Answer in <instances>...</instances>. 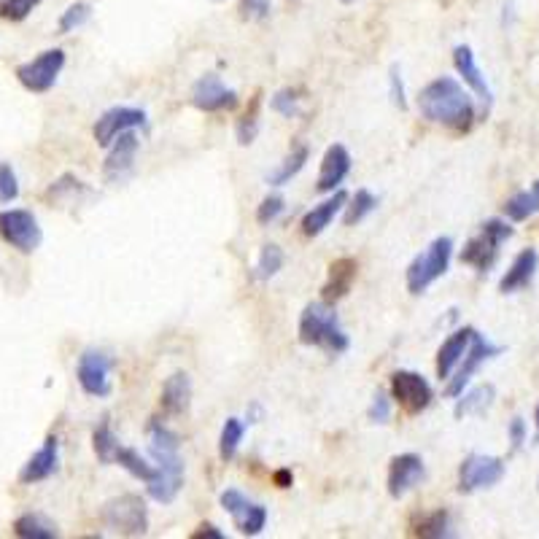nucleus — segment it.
Here are the masks:
<instances>
[{
    "label": "nucleus",
    "mask_w": 539,
    "mask_h": 539,
    "mask_svg": "<svg viewBox=\"0 0 539 539\" xmlns=\"http://www.w3.org/2000/svg\"><path fill=\"white\" fill-rule=\"evenodd\" d=\"M418 111L429 122L442 124L456 133H469L475 124V103L453 76L429 81L418 95Z\"/></svg>",
    "instance_id": "1"
},
{
    "label": "nucleus",
    "mask_w": 539,
    "mask_h": 539,
    "mask_svg": "<svg viewBox=\"0 0 539 539\" xmlns=\"http://www.w3.org/2000/svg\"><path fill=\"white\" fill-rule=\"evenodd\" d=\"M181 440L160 418L149 421V456L157 467V478L146 486V494L160 504L176 502L184 488V459H181Z\"/></svg>",
    "instance_id": "2"
},
{
    "label": "nucleus",
    "mask_w": 539,
    "mask_h": 539,
    "mask_svg": "<svg viewBox=\"0 0 539 539\" xmlns=\"http://www.w3.org/2000/svg\"><path fill=\"white\" fill-rule=\"evenodd\" d=\"M302 345L310 348H324L329 354H345L351 348V340L340 327L335 305L329 302H310L305 305L300 316V329H297Z\"/></svg>",
    "instance_id": "3"
},
{
    "label": "nucleus",
    "mask_w": 539,
    "mask_h": 539,
    "mask_svg": "<svg viewBox=\"0 0 539 539\" xmlns=\"http://www.w3.org/2000/svg\"><path fill=\"white\" fill-rule=\"evenodd\" d=\"M100 521L119 537H143L149 531V507L138 494L114 496L103 504Z\"/></svg>",
    "instance_id": "4"
},
{
    "label": "nucleus",
    "mask_w": 539,
    "mask_h": 539,
    "mask_svg": "<svg viewBox=\"0 0 539 539\" xmlns=\"http://www.w3.org/2000/svg\"><path fill=\"white\" fill-rule=\"evenodd\" d=\"M453 259V240L451 238H434L426 251H421L410 267H407V292L424 294L434 281H440L442 275L448 273Z\"/></svg>",
    "instance_id": "5"
},
{
    "label": "nucleus",
    "mask_w": 539,
    "mask_h": 539,
    "mask_svg": "<svg viewBox=\"0 0 539 539\" xmlns=\"http://www.w3.org/2000/svg\"><path fill=\"white\" fill-rule=\"evenodd\" d=\"M513 238V227L502 219H488L480 224L478 238L467 240V246L461 248V265L475 267L478 273H488L499 259V246Z\"/></svg>",
    "instance_id": "6"
},
{
    "label": "nucleus",
    "mask_w": 539,
    "mask_h": 539,
    "mask_svg": "<svg viewBox=\"0 0 539 539\" xmlns=\"http://www.w3.org/2000/svg\"><path fill=\"white\" fill-rule=\"evenodd\" d=\"M0 238L11 248H17L19 254H33L44 243V230L33 211L9 208V211H0Z\"/></svg>",
    "instance_id": "7"
},
{
    "label": "nucleus",
    "mask_w": 539,
    "mask_h": 539,
    "mask_svg": "<svg viewBox=\"0 0 539 539\" xmlns=\"http://www.w3.org/2000/svg\"><path fill=\"white\" fill-rule=\"evenodd\" d=\"M62 68H65V52L62 49H46L30 62H22L17 68V81L27 92L44 95L57 84Z\"/></svg>",
    "instance_id": "8"
},
{
    "label": "nucleus",
    "mask_w": 539,
    "mask_h": 539,
    "mask_svg": "<svg viewBox=\"0 0 539 539\" xmlns=\"http://www.w3.org/2000/svg\"><path fill=\"white\" fill-rule=\"evenodd\" d=\"M391 399L405 410L407 416H421L426 407L432 405L434 389L421 372L397 370L391 375Z\"/></svg>",
    "instance_id": "9"
},
{
    "label": "nucleus",
    "mask_w": 539,
    "mask_h": 539,
    "mask_svg": "<svg viewBox=\"0 0 539 539\" xmlns=\"http://www.w3.org/2000/svg\"><path fill=\"white\" fill-rule=\"evenodd\" d=\"M111 370H114V359L106 351L87 348L79 356V364H76V378H79L81 391L98 399L111 397V391H114V386H111Z\"/></svg>",
    "instance_id": "10"
},
{
    "label": "nucleus",
    "mask_w": 539,
    "mask_h": 539,
    "mask_svg": "<svg viewBox=\"0 0 539 539\" xmlns=\"http://www.w3.org/2000/svg\"><path fill=\"white\" fill-rule=\"evenodd\" d=\"M499 354H502V348L491 343L488 337H483L478 329H475L467 354L461 356V362L456 364V370H453L451 378H448V389H445V394H448L451 399L464 394V386H467L469 380L475 378V372H478L488 359H494V356H499Z\"/></svg>",
    "instance_id": "11"
},
{
    "label": "nucleus",
    "mask_w": 539,
    "mask_h": 539,
    "mask_svg": "<svg viewBox=\"0 0 539 539\" xmlns=\"http://www.w3.org/2000/svg\"><path fill=\"white\" fill-rule=\"evenodd\" d=\"M504 467L502 459L496 456H483V453H472L461 461L459 467V491L461 494H475L483 488H494L496 483H502Z\"/></svg>",
    "instance_id": "12"
},
{
    "label": "nucleus",
    "mask_w": 539,
    "mask_h": 539,
    "mask_svg": "<svg viewBox=\"0 0 539 539\" xmlns=\"http://www.w3.org/2000/svg\"><path fill=\"white\" fill-rule=\"evenodd\" d=\"M192 106L203 114H221V111H235L240 106V98L235 89H230L216 73H205L192 84Z\"/></svg>",
    "instance_id": "13"
},
{
    "label": "nucleus",
    "mask_w": 539,
    "mask_h": 539,
    "mask_svg": "<svg viewBox=\"0 0 539 539\" xmlns=\"http://www.w3.org/2000/svg\"><path fill=\"white\" fill-rule=\"evenodd\" d=\"M135 127H146V111L141 108H130V106H114L108 108L106 114H100V119L95 122V143L108 149L114 138L124 130H135Z\"/></svg>",
    "instance_id": "14"
},
{
    "label": "nucleus",
    "mask_w": 539,
    "mask_h": 539,
    "mask_svg": "<svg viewBox=\"0 0 539 539\" xmlns=\"http://www.w3.org/2000/svg\"><path fill=\"white\" fill-rule=\"evenodd\" d=\"M141 141L133 130H124L114 138V143L108 146L106 165H103V176L106 181H124L135 168V157H138Z\"/></svg>",
    "instance_id": "15"
},
{
    "label": "nucleus",
    "mask_w": 539,
    "mask_h": 539,
    "mask_svg": "<svg viewBox=\"0 0 539 539\" xmlns=\"http://www.w3.org/2000/svg\"><path fill=\"white\" fill-rule=\"evenodd\" d=\"M426 478L424 459L416 453H399L389 464V496L402 499Z\"/></svg>",
    "instance_id": "16"
},
{
    "label": "nucleus",
    "mask_w": 539,
    "mask_h": 539,
    "mask_svg": "<svg viewBox=\"0 0 539 539\" xmlns=\"http://www.w3.org/2000/svg\"><path fill=\"white\" fill-rule=\"evenodd\" d=\"M57 467H60V440H57L54 434H49L44 445H41V448L27 459L25 467H22L19 483H25V486L44 483V480H49L54 472H57Z\"/></svg>",
    "instance_id": "17"
},
{
    "label": "nucleus",
    "mask_w": 539,
    "mask_h": 539,
    "mask_svg": "<svg viewBox=\"0 0 539 539\" xmlns=\"http://www.w3.org/2000/svg\"><path fill=\"white\" fill-rule=\"evenodd\" d=\"M351 154L345 149L343 143H335V146H329L327 154H324V160H321V170H319V181H316V189H319L321 195H332L335 189H340L348 173H351Z\"/></svg>",
    "instance_id": "18"
},
{
    "label": "nucleus",
    "mask_w": 539,
    "mask_h": 539,
    "mask_svg": "<svg viewBox=\"0 0 539 539\" xmlns=\"http://www.w3.org/2000/svg\"><path fill=\"white\" fill-rule=\"evenodd\" d=\"M453 65H456V71H459V76L464 79V84L478 95L483 108L491 106V103H494V92H491L486 76H483V71L478 68V62H475V52H472L467 44H461L453 49Z\"/></svg>",
    "instance_id": "19"
},
{
    "label": "nucleus",
    "mask_w": 539,
    "mask_h": 539,
    "mask_svg": "<svg viewBox=\"0 0 539 539\" xmlns=\"http://www.w3.org/2000/svg\"><path fill=\"white\" fill-rule=\"evenodd\" d=\"M356 273H359V262L354 257H340L329 265V275L324 289H321V300L335 305L343 297H348V292L354 289Z\"/></svg>",
    "instance_id": "20"
},
{
    "label": "nucleus",
    "mask_w": 539,
    "mask_h": 539,
    "mask_svg": "<svg viewBox=\"0 0 539 539\" xmlns=\"http://www.w3.org/2000/svg\"><path fill=\"white\" fill-rule=\"evenodd\" d=\"M192 405V378L186 372H173L165 383H162L160 407L168 418L186 416V410Z\"/></svg>",
    "instance_id": "21"
},
{
    "label": "nucleus",
    "mask_w": 539,
    "mask_h": 539,
    "mask_svg": "<svg viewBox=\"0 0 539 539\" xmlns=\"http://www.w3.org/2000/svg\"><path fill=\"white\" fill-rule=\"evenodd\" d=\"M345 200H348V195H345L343 189H335L332 197H327L324 203L313 205V208L302 216V235H305V238H319L321 232L327 230L329 224L335 221L337 213L343 211Z\"/></svg>",
    "instance_id": "22"
},
{
    "label": "nucleus",
    "mask_w": 539,
    "mask_h": 539,
    "mask_svg": "<svg viewBox=\"0 0 539 539\" xmlns=\"http://www.w3.org/2000/svg\"><path fill=\"white\" fill-rule=\"evenodd\" d=\"M537 267H539L537 248H523L521 254L513 259L510 270L502 275V281H499V292L513 294V292H521V289H526V286L534 281Z\"/></svg>",
    "instance_id": "23"
},
{
    "label": "nucleus",
    "mask_w": 539,
    "mask_h": 539,
    "mask_svg": "<svg viewBox=\"0 0 539 539\" xmlns=\"http://www.w3.org/2000/svg\"><path fill=\"white\" fill-rule=\"evenodd\" d=\"M472 335H475V329L472 327L456 329V332L440 345V351H437V378L440 380L451 378V372L456 370V364L461 362V356L467 354L469 343H472Z\"/></svg>",
    "instance_id": "24"
},
{
    "label": "nucleus",
    "mask_w": 539,
    "mask_h": 539,
    "mask_svg": "<svg viewBox=\"0 0 539 539\" xmlns=\"http://www.w3.org/2000/svg\"><path fill=\"white\" fill-rule=\"evenodd\" d=\"M496 389L491 383H483V386H475L467 394H459L456 397V407H453V416L467 418V416H483L488 407L494 405Z\"/></svg>",
    "instance_id": "25"
},
{
    "label": "nucleus",
    "mask_w": 539,
    "mask_h": 539,
    "mask_svg": "<svg viewBox=\"0 0 539 539\" xmlns=\"http://www.w3.org/2000/svg\"><path fill=\"white\" fill-rule=\"evenodd\" d=\"M14 534L19 539H57L60 537V529L46 515L25 513L14 521Z\"/></svg>",
    "instance_id": "26"
},
{
    "label": "nucleus",
    "mask_w": 539,
    "mask_h": 539,
    "mask_svg": "<svg viewBox=\"0 0 539 539\" xmlns=\"http://www.w3.org/2000/svg\"><path fill=\"white\" fill-rule=\"evenodd\" d=\"M310 160V149L308 146H297L292 149V154L286 157V160L273 170V173H267V184L270 186H286L292 178H297L302 173V168L308 165Z\"/></svg>",
    "instance_id": "27"
},
{
    "label": "nucleus",
    "mask_w": 539,
    "mask_h": 539,
    "mask_svg": "<svg viewBox=\"0 0 539 539\" xmlns=\"http://www.w3.org/2000/svg\"><path fill=\"white\" fill-rule=\"evenodd\" d=\"M416 537L421 539H448L453 537V515L451 510H434V513L424 515L421 521H418L416 531H413Z\"/></svg>",
    "instance_id": "28"
},
{
    "label": "nucleus",
    "mask_w": 539,
    "mask_h": 539,
    "mask_svg": "<svg viewBox=\"0 0 539 539\" xmlns=\"http://www.w3.org/2000/svg\"><path fill=\"white\" fill-rule=\"evenodd\" d=\"M114 464L127 469L133 478H138L141 483H146V486H149L151 480L157 478V467L143 459L141 453L135 451V448H122V445H119V451H116V456H114Z\"/></svg>",
    "instance_id": "29"
},
{
    "label": "nucleus",
    "mask_w": 539,
    "mask_h": 539,
    "mask_svg": "<svg viewBox=\"0 0 539 539\" xmlns=\"http://www.w3.org/2000/svg\"><path fill=\"white\" fill-rule=\"evenodd\" d=\"M246 434V424L240 418H227L219 434V456L221 461H235L240 451V442Z\"/></svg>",
    "instance_id": "30"
},
{
    "label": "nucleus",
    "mask_w": 539,
    "mask_h": 539,
    "mask_svg": "<svg viewBox=\"0 0 539 539\" xmlns=\"http://www.w3.org/2000/svg\"><path fill=\"white\" fill-rule=\"evenodd\" d=\"M283 262H286V257H283L281 246H275V243L262 246L257 265H254V273H251L254 275V281H270V278H275V275L281 273Z\"/></svg>",
    "instance_id": "31"
},
{
    "label": "nucleus",
    "mask_w": 539,
    "mask_h": 539,
    "mask_svg": "<svg viewBox=\"0 0 539 539\" xmlns=\"http://www.w3.org/2000/svg\"><path fill=\"white\" fill-rule=\"evenodd\" d=\"M375 208H378V197L372 195V192H367V189H359L351 200H345L343 224L345 227H354V224L367 219Z\"/></svg>",
    "instance_id": "32"
},
{
    "label": "nucleus",
    "mask_w": 539,
    "mask_h": 539,
    "mask_svg": "<svg viewBox=\"0 0 539 539\" xmlns=\"http://www.w3.org/2000/svg\"><path fill=\"white\" fill-rule=\"evenodd\" d=\"M92 448H95V456H98L100 464H114V456L119 451V440H116L114 429L108 421H100L92 432Z\"/></svg>",
    "instance_id": "33"
},
{
    "label": "nucleus",
    "mask_w": 539,
    "mask_h": 539,
    "mask_svg": "<svg viewBox=\"0 0 539 539\" xmlns=\"http://www.w3.org/2000/svg\"><path fill=\"white\" fill-rule=\"evenodd\" d=\"M235 526L243 537H259L267 526V507L265 504L251 502L248 504V510L240 518H235Z\"/></svg>",
    "instance_id": "34"
},
{
    "label": "nucleus",
    "mask_w": 539,
    "mask_h": 539,
    "mask_svg": "<svg viewBox=\"0 0 539 539\" xmlns=\"http://www.w3.org/2000/svg\"><path fill=\"white\" fill-rule=\"evenodd\" d=\"M89 19H92V6H89L87 0L73 3V6H68V9L62 11L60 22H57V33H60V36H68L73 30H79V27L87 25Z\"/></svg>",
    "instance_id": "35"
},
{
    "label": "nucleus",
    "mask_w": 539,
    "mask_h": 539,
    "mask_svg": "<svg viewBox=\"0 0 539 539\" xmlns=\"http://www.w3.org/2000/svg\"><path fill=\"white\" fill-rule=\"evenodd\" d=\"M257 133H259V95L251 100V108H248L246 114L238 119V124H235V135H238L240 146H251V143L257 141Z\"/></svg>",
    "instance_id": "36"
},
{
    "label": "nucleus",
    "mask_w": 539,
    "mask_h": 539,
    "mask_svg": "<svg viewBox=\"0 0 539 539\" xmlns=\"http://www.w3.org/2000/svg\"><path fill=\"white\" fill-rule=\"evenodd\" d=\"M270 108L278 116H283V119H294V116L300 114V95H297V89H278L273 98H270Z\"/></svg>",
    "instance_id": "37"
},
{
    "label": "nucleus",
    "mask_w": 539,
    "mask_h": 539,
    "mask_svg": "<svg viewBox=\"0 0 539 539\" xmlns=\"http://www.w3.org/2000/svg\"><path fill=\"white\" fill-rule=\"evenodd\" d=\"M534 211H537V200L531 192H518L504 203V213L510 221H526L529 216H534Z\"/></svg>",
    "instance_id": "38"
},
{
    "label": "nucleus",
    "mask_w": 539,
    "mask_h": 539,
    "mask_svg": "<svg viewBox=\"0 0 539 539\" xmlns=\"http://www.w3.org/2000/svg\"><path fill=\"white\" fill-rule=\"evenodd\" d=\"M41 0H0V19L6 22H25Z\"/></svg>",
    "instance_id": "39"
},
{
    "label": "nucleus",
    "mask_w": 539,
    "mask_h": 539,
    "mask_svg": "<svg viewBox=\"0 0 539 539\" xmlns=\"http://www.w3.org/2000/svg\"><path fill=\"white\" fill-rule=\"evenodd\" d=\"M19 197V178L9 162H0V203H14Z\"/></svg>",
    "instance_id": "40"
},
{
    "label": "nucleus",
    "mask_w": 539,
    "mask_h": 539,
    "mask_svg": "<svg viewBox=\"0 0 539 539\" xmlns=\"http://www.w3.org/2000/svg\"><path fill=\"white\" fill-rule=\"evenodd\" d=\"M219 502H221V507L232 515V521H235V518H240V515L246 513L251 499H248L243 491H238V488H227V491H221Z\"/></svg>",
    "instance_id": "41"
},
{
    "label": "nucleus",
    "mask_w": 539,
    "mask_h": 539,
    "mask_svg": "<svg viewBox=\"0 0 539 539\" xmlns=\"http://www.w3.org/2000/svg\"><path fill=\"white\" fill-rule=\"evenodd\" d=\"M283 211H286V200H283L281 195H270L259 203L257 221L262 227H267V224H273L275 219H281Z\"/></svg>",
    "instance_id": "42"
},
{
    "label": "nucleus",
    "mask_w": 539,
    "mask_h": 539,
    "mask_svg": "<svg viewBox=\"0 0 539 539\" xmlns=\"http://www.w3.org/2000/svg\"><path fill=\"white\" fill-rule=\"evenodd\" d=\"M367 418H370L372 424H389L391 421V397L386 391H378L375 397H372V405L367 410Z\"/></svg>",
    "instance_id": "43"
},
{
    "label": "nucleus",
    "mask_w": 539,
    "mask_h": 539,
    "mask_svg": "<svg viewBox=\"0 0 539 539\" xmlns=\"http://www.w3.org/2000/svg\"><path fill=\"white\" fill-rule=\"evenodd\" d=\"M389 95H391V103H394L399 111H407L405 81H402V73H399L397 65H391V71H389Z\"/></svg>",
    "instance_id": "44"
},
{
    "label": "nucleus",
    "mask_w": 539,
    "mask_h": 539,
    "mask_svg": "<svg viewBox=\"0 0 539 539\" xmlns=\"http://www.w3.org/2000/svg\"><path fill=\"white\" fill-rule=\"evenodd\" d=\"M240 14L248 22H259V19L270 17V0H243L240 3Z\"/></svg>",
    "instance_id": "45"
},
{
    "label": "nucleus",
    "mask_w": 539,
    "mask_h": 539,
    "mask_svg": "<svg viewBox=\"0 0 539 539\" xmlns=\"http://www.w3.org/2000/svg\"><path fill=\"white\" fill-rule=\"evenodd\" d=\"M507 434H510V448H513V453H518L523 448V442H526V421L523 418H513Z\"/></svg>",
    "instance_id": "46"
},
{
    "label": "nucleus",
    "mask_w": 539,
    "mask_h": 539,
    "mask_svg": "<svg viewBox=\"0 0 539 539\" xmlns=\"http://www.w3.org/2000/svg\"><path fill=\"white\" fill-rule=\"evenodd\" d=\"M227 534L219 529V526H213V523H203L200 529L192 534V539H224Z\"/></svg>",
    "instance_id": "47"
},
{
    "label": "nucleus",
    "mask_w": 539,
    "mask_h": 539,
    "mask_svg": "<svg viewBox=\"0 0 539 539\" xmlns=\"http://www.w3.org/2000/svg\"><path fill=\"white\" fill-rule=\"evenodd\" d=\"M273 480H275V486H278V488H292L294 472H292V469L283 467V469H278V472H275Z\"/></svg>",
    "instance_id": "48"
},
{
    "label": "nucleus",
    "mask_w": 539,
    "mask_h": 539,
    "mask_svg": "<svg viewBox=\"0 0 539 539\" xmlns=\"http://www.w3.org/2000/svg\"><path fill=\"white\" fill-rule=\"evenodd\" d=\"M531 195H534V200H537V211H539V181H534V186H531Z\"/></svg>",
    "instance_id": "49"
},
{
    "label": "nucleus",
    "mask_w": 539,
    "mask_h": 539,
    "mask_svg": "<svg viewBox=\"0 0 539 539\" xmlns=\"http://www.w3.org/2000/svg\"><path fill=\"white\" fill-rule=\"evenodd\" d=\"M534 424H537V434H534V442H539V405L534 410Z\"/></svg>",
    "instance_id": "50"
},
{
    "label": "nucleus",
    "mask_w": 539,
    "mask_h": 539,
    "mask_svg": "<svg viewBox=\"0 0 539 539\" xmlns=\"http://www.w3.org/2000/svg\"><path fill=\"white\" fill-rule=\"evenodd\" d=\"M345 3H354V0H345Z\"/></svg>",
    "instance_id": "51"
},
{
    "label": "nucleus",
    "mask_w": 539,
    "mask_h": 539,
    "mask_svg": "<svg viewBox=\"0 0 539 539\" xmlns=\"http://www.w3.org/2000/svg\"><path fill=\"white\" fill-rule=\"evenodd\" d=\"M213 3H221V0H213Z\"/></svg>",
    "instance_id": "52"
}]
</instances>
